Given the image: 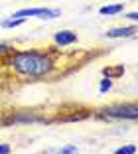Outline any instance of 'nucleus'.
Returning a JSON list of instances; mask_svg holds the SVG:
<instances>
[{
	"mask_svg": "<svg viewBox=\"0 0 138 154\" xmlns=\"http://www.w3.org/2000/svg\"><path fill=\"white\" fill-rule=\"evenodd\" d=\"M0 154H12V146L8 142H0Z\"/></svg>",
	"mask_w": 138,
	"mask_h": 154,
	"instance_id": "nucleus-13",
	"label": "nucleus"
},
{
	"mask_svg": "<svg viewBox=\"0 0 138 154\" xmlns=\"http://www.w3.org/2000/svg\"><path fill=\"white\" fill-rule=\"evenodd\" d=\"M124 75V65H109V67H103V77H109V79H120Z\"/></svg>",
	"mask_w": 138,
	"mask_h": 154,
	"instance_id": "nucleus-8",
	"label": "nucleus"
},
{
	"mask_svg": "<svg viewBox=\"0 0 138 154\" xmlns=\"http://www.w3.org/2000/svg\"><path fill=\"white\" fill-rule=\"evenodd\" d=\"M91 117L97 121L112 122V121H130L134 122L138 119V105L136 101H122V103H111V105H103L93 109Z\"/></svg>",
	"mask_w": 138,
	"mask_h": 154,
	"instance_id": "nucleus-2",
	"label": "nucleus"
},
{
	"mask_svg": "<svg viewBox=\"0 0 138 154\" xmlns=\"http://www.w3.org/2000/svg\"><path fill=\"white\" fill-rule=\"evenodd\" d=\"M136 24H130V26H122V28H111L107 30L105 36L111 38V40H118V38H134L136 36Z\"/></svg>",
	"mask_w": 138,
	"mask_h": 154,
	"instance_id": "nucleus-6",
	"label": "nucleus"
},
{
	"mask_svg": "<svg viewBox=\"0 0 138 154\" xmlns=\"http://www.w3.org/2000/svg\"><path fill=\"white\" fill-rule=\"evenodd\" d=\"M124 18H128L132 24H136V20H138V12L136 10H132V12H128V14H124Z\"/></svg>",
	"mask_w": 138,
	"mask_h": 154,
	"instance_id": "nucleus-14",
	"label": "nucleus"
},
{
	"mask_svg": "<svg viewBox=\"0 0 138 154\" xmlns=\"http://www.w3.org/2000/svg\"><path fill=\"white\" fill-rule=\"evenodd\" d=\"M79 42V36L73 30H57L54 34V45L55 48H69V45L77 44Z\"/></svg>",
	"mask_w": 138,
	"mask_h": 154,
	"instance_id": "nucleus-5",
	"label": "nucleus"
},
{
	"mask_svg": "<svg viewBox=\"0 0 138 154\" xmlns=\"http://www.w3.org/2000/svg\"><path fill=\"white\" fill-rule=\"evenodd\" d=\"M91 113L93 109L91 107H85V105H75L69 111H61L59 109V115L54 117V122H81L91 119Z\"/></svg>",
	"mask_w": 138,
	"mask_h": 154,
	"instance_id": "nucleus-3",
	"label": "nucleus"
},
{
	"mask_svg": "<svg viewBox=\"0 0 138 154\" xmlns=\"http://www.w3.org/2000/svg\"><path fill=\"white\" fill-rule=\"evenodd\" d=\"M16 18H40V20H55L61 16V8H22L14 12Z\"/></svg>",
	"mask_w": 138,
	"mask_h": 154,
	"instance_id": "nucleus-4",
	"label": "nucleus"
},
{
	"mask_svg": "<svg viewBox=\"0 0 138 154\" xmlns=\"http://www.w3.org/2000/svg\"><path fill=\"white\" fill-rule=\"evenodd\" d=\"M115 154H136V146L134 144H122L120 148L115 150Z\"/></svg>",
	"mask_w": 138,
	"mask_h": 154,
	"instance_id": "nucleus-11",
	"label": "nucleus"
},
{
	"mask_svg": "<svg viewBox=\"0 0 138 154\" xmlns=\"http://www.w3.org/2000/svg\"><path fill=\"white\" fill-rule=\"evenodd\" d=\"M57 154H79V148L75 144H63L61 148L57 150Z\"/></svg>",
	"mask_w": 138,
	"mask_h": 154,
	"instance_id": "nucleus-12",
	"label": "nucleus"
},
{
	"mask_svg": "<svg viewBox=\"0 0 138 154\" xmlns=\"http://www.w3.org/2000/svg\"><path fill=\"white\" fill-rule=\"evenodd\" d=\"M28 18H16V16H8L0 22V28H4V30H10V28H18L22 24H26Z\"/></svg>",
	"mask_w": 138,
	"mask_h": 154,
	"instance_id": "nucleus-9",
	"label": "nucleus"
},
{
	"mask_svg": "<svg viewBox=\"0 0 138 154\" xmlns=\"http://www.w3.org/2000/svg\"><path fill=\"white\" fill-rule=\"evenodd\" d=\"M59 48H28V50H12L0 57L6 67L24 81H41V79H54L59 75Z\"/></svg>",
	"mask_w": 138,
	"mask_h": 154,
	"instance_id": "nucleus-1",
	"label": "nucleus"
},
{
	"mask_svg": "<svg viewBox=\"0 0 138 154\" xmlns=\"http://www.w3.org/2000/svg\"><path fill=\"white\" fill-rule=\"evenodd\" d=\"M10 50H12V45H10V44H0V57H2V55H6Z\"/></svg>",
	"mask_w": 138,
	"mask_h": 154,
	"instance_id": "nucleus-15",
	"label": "nucleus"
},
{
	"mask_svg": "<svg viewBox=\"0 0 138 154\" xmlns=\"http://www.w3.org/2000/svg\"><path fill=\"white\" fill-rule=\"evenodd\" d=\"M111 89H112V79L103 77L101 81H99V93H101V95H105V93H109Z\"/></svg>",
	"mask_w": 138,
	"mask_h": 154,
	"instance_id": "nucleus-10",
	"label": "nucleus"
},
{
	"mask_svg": "<svg viewBox=\"0 0 138 154\" xmlns=\"http://www.w3.org/2000/svg\"><path fill=\"white\" fill-rule=\"evenodd\" d=\"M124 12V4L116 2V4H105L99 8V16H118Z\"/></svg>",
	"mask_w": 138,
	"mask_h": 154,
	"instance_id": "nucleus-7",
	"label": "nucleus"
}]
</instances>
